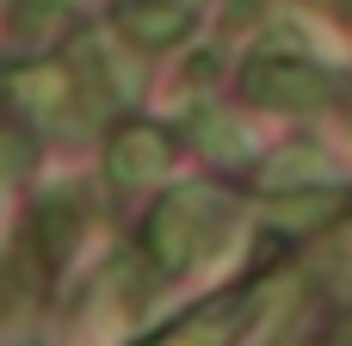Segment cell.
<instances>
[{
    "mask_svg": "<svg viewBox=\"0 0 352 346\" xmlns=\"http://www.w3.org/2000/svg\"><path fill=\"white\" fill-rule=\"evenodd\" d=\"M248 99L278 105V111H303V105L328 99V74L309 68V62H297V56H260L248 68Z\"/></svg>",
    "mask_w": 352,
    "mask_h": 346,
    "instance_id": "6da1fadb",
    "label": "cell"
},
{
    "mask_svg": "<svg viewBox=\"0 0 352 346\" xmlns=\"http://www.w3.org/2000/svg\"><path fill=\"white\" fill-rule=\"evenodd\" d=\"M173 167V136L155 130V124H124L111 142H105V173L118 186H148Z\"/></svg>",
    "mask_w": 352,
    "mask_h": 346,
    "instance_id": "7a4b0ae2",
    "label": "cell"
},
{
    "mask_svg": "<svg viewBox=\"0 0 352 346\" xmlns=\"http://www.w3.org/2000/svg\"><path fill=\"white\" fill-rule=\"evenodd\" d=\"M192 217V192H173L155 217H148V260L161 266V272H186L192 260H198V229L186 223Z\"/></svg>",
    "mask_w": 352,
    "mask_h": 346,
    "instance_id": "3957f363",
    "label": "cell"
},
{
    "mask_svg": "<svg viewBox=\"0 0 352 346\" xmlns=\"http://www.w3.org/2000/svg\"><path fill=\"white\" fill-rule=\"evenodd\" d=\"M111 19L136 43H173V37L192 31V6H179V0H118Z\"/></svg>",
    "mask_w": 352,
    "mask_h": 346,
    "instance_id": "277c9868",
    "label": "cell"
},
{
    "mask_svg": "<svg viewBox=\"0 0 352 346\" xmlns=\"http://www.w3.org/2000/svg\"><path fill=\"white\" fill-rule=\"evenodd\" d=\"M322 180H334V161H328L322 149H303V142L278 149V155L260 167V186H322Z\"/></svg>",
    "mask_w": 352,
    "mask_h": 346,
    "instance_id": "5b68a950",
    "label": "cell"
},
{
    "mask_svg": "<svg viewBox=\"0 0 352 346\" xmlns=\"http://www.w3.org/2000/svg\"><path fill=\"white\" fill-rule=\"evenodd\" d=\"M235 328H229V310H210V316H192L179 334H167L161 346H229Z\"/></svg>",
    "mask_w": 352,
    "mask_h": 346,
    "instance_id": "8992f818",
    "label": "cell"
},
{
    "mask_svg": "<svg viewBox=\"0 0 352 346\" xmlns=\"http://www.w3.org/2000/svg\"><path fill=\"white\" fill-rule=\"evenodd\" d=\"M12 31H25V37H43V31H56L62 25V0H12Z\"/></svg>",
    "mask_w": 352,
    "mask_h": 346,
    "instance_id": "52a82bcc",
    "label": "cell"
},
{
    "mask_svg": "<svg viewBox=\"0 0 352 346\" xmlns=\"http://www.w3.org/2000/svg\"><path fill=\"white\" fill-rule=\"evenodd\" d=\"M340 204H346L340 192H322V198H309V204H272V217H278V223H328Z\"/></svg>",
    "mask_w": 352,
    "mask_h": 346,
    "instance_id": "ba28073f",
    "label": "cell"
}]
</instances>
